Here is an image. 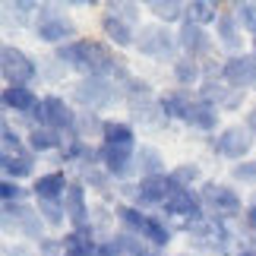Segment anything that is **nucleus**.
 <instances>
[{"mask_svg":"<svg viewBox=\"0 0 256 256\" xmlns=\"http://www.w3.org/2000/svg\"><path fill=\"white\" fill-rule=\"evenodd\" d=\"M136 54L155 64H174L180 57L177 44V28H168L162 22H146L136 35Z\"/></svg>","mask_w":256,"mask_h":256,"instance_id":"obj_6","label":"nucleus"},{"mask_svg":"<svg viewBox=\"0 0 256 256\" xmlns=\"http://www.w3.org/2000/svg\"><path fill=\"white\" fill-rule=\"evenodd\" d=\"M196 104V92H186V88H164V92L158 95V108L162 114L168 117L171 124H186V117H190Z\"/></svg>","mask_w":256,"mask_h":256,"instance_id":"obj_20","label":"nucleus"},{"mask_svg":"<svg viewBox=\"0 0 256 256\" xmlns=\"http://www.w3.org/2000/svg\"><path fill=\"white\" fill-rule=\"evenodd\" d=\"M136 171H140V177H158V174H168L171 168L158 146L140 142V149H136Z\"/></svg>","mask_w":256,"mask_h":256,"instance_id":"obj_28","label":"nucleus"},{"mask_svg":"<svg viewBox=\"0 0 256 256\" xmlns=\"http://www.w3.org/2000/svg\"><path fill=\"white\" fill-rule=\"evenodd\" d=\"M0 202H32V190L19 180H0Z\"/></svg>","mask_w":256,"mask_h":256,"instance_id":"obj_41","label":"nucleus"},{"mask_svg":"<svg viewBox=\"0 0 256 256\" xmlns=\"http://www.w3.org/2000/svg\"><path fill=\"white\" fill-rule=\"evenodd\" d=\"M114 215H117V231H130V234H142L146 218H149V212L133 202H117Z\"/></svg>","mask_w":256,"mask_h":256,"instance_id":"obj_32","label":"nucleus"},{"mask_svg":"<svg viewBox=\"0 0 256 256\" xmlns=\"http://www.w3.org/2000/svg\"><path fill=\"white\" fill-rule=\"evenodd\" d=\"M212 32H215L218 51H224V57L244 54V44H247V38H244V28H240V22H238V16H234L231 4L222 10V16H218V22H215Z\"/></svg>","mask_w":256,"mask_h":256,"instance_id":"obj_16","label":"nucleus"},{"mask_svg":"<svg viewBox=\"0 0 256 256\" xmlns=\"http://www.w3.org/2000/svg\"><path fill=\"white\" fill-rule=\"evenodd\" d=\"M38 104H42V95L35 92V86H4L0 88V108L10 120H19V117H35Z\"/></svg>","mask_w":256,"mask_h":256,"instance_id":"obj_13","label":"nucleus"},{"mask_svg":"<svg viewBox=\"0 0 256 256\" xmlns=\"http://www.w3.org/2000/svg\"><path fill=\"white\" fill-rule=\"evenodd\" d=\"M114 206H117V202H111V200H95V202H92V228H95V234H98V240L114 238V234H117Z\"/></svg>","mask_w":256,"mask_h":256,"instance_id":"obj_30","label":"nucleus"},{"mask_svg":"<svg viewBox=\"0 0 256 256\" xmlns=\"http://www.w3.org/2000/svg\"><path fill=\"white\" fill-rule=\"evenodd\" d=\"M0 171H4L6 180H19V184H32L38 174V155L32 152H0Z\"/></svg>","mask_w":256,"mask_h":256,"instance_id":"obj_19","label":"nucleus"},{"mask_svg":"<svg viewBox=\"0 0 256 256\" xmlns=\"http://www.w3.org/2000/svg\"><path fill=\"white\" fill-rule=\"evenodd\" d=\"M171 180L180 186V190H200V186L209 180L202 174V164L200 162H180V164H171Z\"/></svg>","mask_w":256,"mask_h":256,"instance_id":"obj_31","label":"nucleus"},{"mask_svg":"<svg viewBox=\"0 0 256 256\" xmlns=\"http://www.w3.org/2000/svg\"><path fill=\"white\" fill-rule=\"evenodd\" d=\"M174 234H177V228L164 218V215L158 212H149V218H146V228H142V234L140 238L149 244V247L155 250V253H168V247L174 244Z\"/></svg>","mask_w":256,"mask_h":256,"instance_id":"obj_21","label":"nucleus"},{"mask_svg":"<svg viewBox=\"0 0 256 256\" xmlns=\"http://www.w3.org/2000/svg\"><path fill=\"white\" fill-rule=\"evenodd\" d=\"M117 238V244H120V250H124V256H152L155 250L146 244L140 234H130V231H117L114 234Z\"/></svg>","mask_w":256,"mask_h":256,"instance_id":"obj_39","label":"nucleus"},{"mask_svg":"<svg viewBox=\"0 0 256 256\" xmlns=\"http://www.w3.org/2000/svg\"><path fill=\"white\" fill-rule=\"evenodd\" d=\"M162 215L174 224V228H180V224H200V222L209 218L200 190H177V193H171L168 202L162 206Z\"/></svg>","mask_w":256,"mask_h":256,"instance_id":"obj_9","label":"nucleus"},{"mask_svg":"<svg viewBox=\"0 0 256 256\" xmlns=\"http://www.w3.org/2000/svg\"><path fill=\"white\" fill-rule=\"evenodd\" d=\"M104 120H108V117L95 114V111H80V117H76V130H73V136H76V140H86V142H92V140L102 142Z\"/></svg>","mask_w":256,"mask_h":256,"instance_id":"obj_33","label":"nucleus"},{"mask_svg":"<svg viewBox=\"0 0 256 256\" xmlns=\"http://www.w3.org/2000/svg\"><path fill=\"white\" fill-rule=\"evenodd\" d=\"M38 206V215H42V222L48 224V231H70V222H66V209L64 202H35Z\"/></svg>","mask_w":256,"mask_h":256,"instance_id":"obj_36","label":"nucleus"},{"mask_svg":"<svg viewBox=\"0 0 256 256\" xmlns=\"http://www.w3.org/2000/svg\"><path fill=\"white\" fill-rule=\"evenodd\" d=\"M231 10H234V16H238L244 35H247L250 42H256V0H234Z\"/></svg>","mask_w":256,"mask_h":256,"instance_id":"obj_37","label":"nucleus"},{"mask_svg":"<svg viewBox=\"0 0 256 256\" xmlns=\"http://www.w3.org/2000/svg\"><path fill=\"white\" fill-rule=\"evenodd\" d=\"M234 256H256V247H238Z\"/></svg>","mask_w":256,"mask_h":256,"instance_id":"obj_45","label":"nucleus"},{"mask_svg":"<svg viewBox=\"0 0 256 256\" xmlns=\"http://www.w3.org/2000/svg\"><path fill=\"white\" fill-rule=\"evenodd\" d=\"M177 44H180V54L196 60V64L212 60L215 51H218V42H215L212 28H202L196 22H186V19L177 26Z\"/></svg>","mask_w":256,"mask_h":256,"instance_id":"obj_10","label":"nucleus"},{"mask_svg":"<svg viewBox=\"0 0 256 256\" xmlns=\"http://www.w3.org/2000/svg\"><path fill=\"white\" fill-rule=\"evenodd\" d=\"M124 104H126V111H130V124L142 126V133H158V130H168L171 126V120L158 108V95L142 98V102H124Z\"/></svg>","mask_w":256,"mask_h":256,"instance_id":"obj_17","label":"nucleus"},{"mask_svg":"<svg viewBox=\"0 0 256 256\" xmlns=\"http://www.w3.org/2000/svg\"><path fill=\"white\" fill-rule=\"evenodd\" d=\"M95 256H124V250H120V244H117V238H104V240H98Z\"/></svg>","mask_w":256,"mask_h":256,"instance_id":"obj_43","label":"nucleus"},{"mask_svg":"<svg viewBox=\"0 0 256 256\" xmlns=\"http://www.w3.org/2000/svg\"><path fill=\"white\" fill-rule=\"evenodd\" d=\"M206 149L215 158L240 164V162H250V155L256 149V136L247 130V124H224L215 136H206Z\"/></svg>","mask_w":256,"mask_h":256,"instance_id":"obj_4","label":"nucleus"},{"mask_svg":"<svg viewBox=\"0 0 256 256\" xmlns=\"http://www.w3.org/2000/svg\"><path fill=\"white\" fill-rule=\"evenodd\" d=\"M206 80V70H202V64H196L190 60V57H177V60L171 64V82L177 88H186V92H196V88L202 86Z\"/></svg>","mask_w":256,"mask_h":256,"instance_id":"obj_26","label":"nucleus"},{"mask_svg":"<svg viewBox=\"0 0 256 256\" xmlns=\"http://www.w3.org/2000/svg\"><path fill=\"white\" fill-rule=\"evenodd\" d=\"M0 146L4 152H26V133L10 117H4V126H0Z\"/></svg>","mask_w":256,"mask_h":256,"instance_id":"obj_38","label":"nucleus"},{"mask_svg":"<svg viewBox=\"0 0 256 256\" xmlns=\"http://www.w3.org/2000/svg\"><path fill=\"white\" fill-rule=\"evenodd\" d=\"M200 196H202V206H206V212H209L212 218H222V222H231V224L244 218L247 202H244V196H240V190L234 184L209 177V180L200 186Z\"/></svg>","mask_w":256,"mask_h":256,"instance_id":"obj_5","label":"nucleus"},{"mask_svg":"<svg viewBox=\"0 0 256 256\" xmlns=\"http://www.w3.org/2000/svg\"><path fill=\"white\" fill-rule=\"evenodd\" d=\"M70 180H73V174L66 168H51V171L38 174L35 180L28 184V190H32L35 202H64L66 190H70Z\"/></svg>","mask_w":256,"mask_h":256,"instance_id":"obj_14","label":"nucleus"},{"mask_svg":"<svg viewBox=\"0 0 256 256\" xmlns=\"http://www.w3.org/2000/svg\"><path fill=\"white\" fill-rule=\"evenodd\" d=\"M224 6L228 4H218V0H186V22H196L202 28H215Z\"/></svg>","mask_w":256,"mask_h":256,"instance_id":"obj_29","label":"nucleus"},{"mask_svg":"<svg viewBox=\"0 0 256 256\" xmlns=\"http://www.w3.org/2000/svg\"><path fill=\"white\" fill-rule=\"evenodd\" d=\"M76 117H80V111L70 104V98H66V95L44 92L42 95V104H38V111H35V124L38 126H48V130H57V133H64V136H73Z\"/></svg>","mask_w":256,"mask_h":256,"instance_id":"obj_8","label":"nucleus"},{"mask_svg":"<svg viewBox=\"0 0 256 256\" xmlns=\"http://www.w3.org/2000/svg\"><path fill=\"white\" fill-rule=\"evenodd\" d=\"M98 164H102L117 184L140 180V171H136V149H120V146L98 142Z\"/></svg>","mask_w":256,"mask_h":256,"instance_id":"obj_12","label":"nucleus"},{"mask_svg":"<svg viewBox=\"0 0 256 256\" xmlns=\"http://www.w3.org/2000/svg\"><path fill=\"white\" fill-rule=\"evenodd\" d=\"M146 13L152 16V22L177 28L186 19V0H149V4H146Z\"/></svg>","mask_w":256,"mask_h":256,"instance_id":"obj_27","label":"nucleus"},{"mask_svg":"<svg viewBox=\"0 0 256 256\" xmlns=\"http://www.w3.org/2000/svg\"><path fill=\"white\" fill-rule=\"evenodd\" d=\"M32 35H35L38 44H48L51 51L82 38L80 26L70 16V6L66 4H42V10H38V16L32 22Z\"/></svg>","mask_w":256,"mask_h":256,"instance_id":"obj_2","label":"nucleus"},{"mask_svg":"<svg viewBox=\"0 0 256 256\" xmlns=\"http://www.w3.org/2000/svg\"><path fill=\"white\" fill-rule=\"evenodd\" d=\"M66 140L70 136H64V133H57V130H48V126H35L32 133H26V149L32 152V155H57L66 146Z\"/></svg>","mask_w":256,"mask_h":256,"instance_id":"obj_25","label":"nucleus"},{"mask_svg":"<svg viewBox=\"0 0 256 256\" xmlns=\"http://www.w3.org/2000/svg\"><path fill=\"white\" fill-rule=\"evenodd\" d=\"M102 142L120 146V149H140V130L130 120H124V117H108L104 130H102Z\"/></svg>","mask_w":256,"mask_h":256,"instance_id":"obj_22","label":"nucleus"},{"mask_svg":"<svg viewBox=\"0 0 256 256\" xmlns=\"http://www.w3.org/2000/svg\"><path fill=\"white\" fill-rule=\"evenodd\" d=\"M104 13H111L117 19H124V22H130L133 28H142V4H133V0H111V4L102 6Z\"/></svg>","mask_w":256,"mask_h":256,"instance_id":"obj_35","label":"nucleus"},{"mask_svg":"<svg viewBox=\"0 0 256 256\" xmlns=\"http://www.w3.org/2000/svg\"><path fill=\"white\" fill-rule=\"evenodd\" d=\"M152 256H168V253H152Z\"/></svg>","mask_w":256,"mask_h":256,"instance_id":"obj_47","label":"nucleus"},{"mask_svg":"<svg viewBox=\"0 0 256 256\" xmlns=\"http://www.w3.org/2000/svg\"><path fill=\"white\" fill-rule=\"evenodd\" d=\"M0 222L6 234H16V240L26 244H42L48 238V224L38 215V206L32 202H4L0 206Z\"/></svg>","mask_w":256,"mask_h":256,"instance_id":"obj_3","label":"nucleus"},{"mask_svg":"<svg viewBox=\"0 0 256 256\" xmlns=\"http://www.w3.org/2000/svg\"><path fill=\"white\" fill-rule=\"evenodd\" d=\"M244 124H247V130L256 136V104L253 108H247V111H244Z\"/></svg>","mask_w":256,"mask_h":256,"instance_id":"obj_44","label":"nucleus"},{"mask_svg":"<svg viewBox=\"0 0 256 256\" xmlns=\"http://www.w3.org/2000/svg\"><path fill=\"white\" fill-rule=\"evenodd\" d=\"M180 256H196V253H180Z\"/></svg>","mask_w":256,"mask_h":256,"instance_id":"obj_48","label":"nucleus"},{"mask_svg":"<svg viewBox=\"0 0 256 256\" xmlns=\"http://www.w3.org/2000/svg\"><path fill=\"white\" fill-rule=\"evenodd\" d=\"M250 54H253V57H256V42H250Z\"/></svg>","mask_w":256,"mask_h":256,"instance_id":"obj_46","label":"nucleus"},{"mask_svg":"<svg viewBox=\"0 0 256 256\" xmlns=\"http://www.w3.org/2000/svg\"><path fill=\"white\" fill-rule=\"evenodd\" d=\"M64 240V256H95L98 253V234L95 228H70L60 234Z\"/></svg>","mask_w":256,"mask_h":256,"instance_id":"obj_24","label":"nucleus"},{"mask_svg":"<svg viewBox=\"0 0 256 256\" xmlns=\"http://www.w3.org/2000/svg\"><path fill=\"white\" fill-rule=\"evenodd\" d=\"M253 95H256V88H253Z\"/></svg>","mask_w":256,"mask_h":256,"instance_id":"obj_49","label":"nucleus"},{"mask_svg":"<svg viewBox=\"0 0 256 256\" xmlns=\"http://www.w3.org/2000/svg\"><path fill=\"white\" fill-rule=\"evenodd\" d=\"M38 10H42L38 0H6V4H4V16H6V22L16 16V26H28V28H32Z\"/></svg>","mask_w":256,"mask_h":256,"instance_id":"obj_34","label":"nucleus"},{"mask_svg":"<svg viewBox=\"0 0 256 256\" xmlns=\"http://www.w3.org/2000/svg\"><path fill=\"white\" fill-rule=\"evenodd\" d=\"M186 126L190 130H196V133H202V136H215L222 130V111L215 104H209V102H200L196 98V104H193V111H190V117H186Z\"/></svg>","mask_w":256,"mask_h":256,"instance_id":"obj_23","label":"nucleus"},{"mask_svg":"<svg viewBox=\"0 0 256 256\" xmlns=\"http://www.w3.org/2000/svg\"><path fill=\"white\" fill-rule=\"evenodd\" d=\"M218 80L228 82L231 88H238V92H253V88H256V57L250 51L222 57Z\"/></svg>","mask_w":256,"mask_h":256,"instance_id":"obj_11","label":"nucleus"},{"mask_svg":"<svg viewBox=\"0 0 256 256\" xmlns=\"http://www.w3.org/2000/svg\"><path fill=\"white\" fill-rule=\"evenodd\" d=\"M66 98L76 111L104 114L124 102V88L114 80H104V76H82V80H73L66 86Z\"/></svg>","mask_w":256,"mask_h":256,"instance_id":"obj_1","label":"nucleus"},{"mask_svg":"<svg viewBox=\"0 0 256 256\" xmlns=\"http://www.w3.org/2000/svg\"><path fill=\"white\" fill-rule=\"evenodd\" d=\"M120 88H124V102H142V98H155L152 82L146 80V76H140V73H136L130 82H124Z\"/></svg>","mask_w":256,"mask_h":256,"instance_id":"obj_40","label":"nucleus"},{"mask_svg":"<svg viewBox=\"0 0 256 256\" xmlns=\"http://www.w3.org/2000/svg\"><path fill=\"white\" fill-rule=\"evenodd\" d=\"M92 193H88V186L82 180H70V190L64 196V209H66V222H70V228H88L92 224Z\"/></svg>","mask_w":256,"mask_h":256,"instance_id":"obj_15","label":"nucleus"},{"mask_svg":"<svg viewBox=\"0 0 256 256\" xmlns=\"http://www.w3.org/2000/svg\"><path fill=\"white\" fill-rule=\"evenodd\" d=\"M228 174H231L234 184H256V158L240 162V164H231Z\"/></svg>","mask_w":256,"mask_h":256,"instance_id":"obj_42","label":"nucleus"},{"mask_svg":"<svg viewBox=\"0 0 256 256\" xmlns=\"http://www.w3.org/2000/svg\"><path fill=\"white\" fill-rule=\"evenodd\" d=\"M98 32H102V38L111 48H117V51H136V35H140V28H133L130 22H124V19H117L111 13H102L98 16Z\"/></svg>","mask_w":256,"mask_h":256,"instance_id":"obj_18","label":"nucleus"},{"mask_svg":"<svg viewBox=\"0 0 256 256\" xmlns=\"http://www.w3.org/2000/svg\"><path fill=\"white\" fill-rule=\"evenodd\" d=\"M0 76H4V86H35L42 80V66L26 48L6 42L0 48Z\"/></svg>","mask_w":256,"mask_h":256,"instance_id":"obj_7","label":"nucleus"}]
</instances>
